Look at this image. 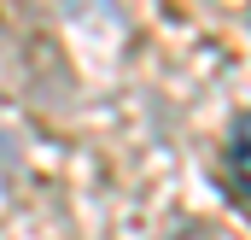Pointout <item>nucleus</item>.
<instances>
[{"label":"nucleus","instance_id":"nucleus-1","mask_svg":"<svg viewBox=\"0 0 251 240\" xmlns=\"http://www.w3.org/2000/svg\"><path fill=\"white\" fill-rule=\"evenodd\" d=\"M222 158H228V176H234V187H240V193L251 199V112H246V118H234Z\"/></svg>","mask_w":251,"mask_h":240}]
</instances>
